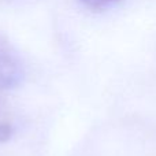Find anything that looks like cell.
Returning a JSON list of instances; mask_svg holds the SVG:
<instances>
[{
    "mask_svg": "<svg viewBox=\"0 0 156 156\" xmlns=\"http://www.w3.org/2000/svg\"><path fill=\"white\" fill-rule=\"evenodd\" d=\"M25 69L18 52L0 36V90H11L23 81Z\"/></svg>",
    "mask_w": 156,
    "mask_h": 156,
    "instance_id": "obj_1",
    "label": "cell"
},
{
    "mask_svg": "<svg viewBox=\"0 0 156 156\" xmlns=\"http://www.w3.org/2000/svg\"><path fill=\"white\" fill-rule=\"evenodd\" d=\"M83 5L92 8V10H103L110 5L115 4V3L121 2V0H80Z\"/></svg>",
    "mask_w": 156,
    "mask_h": 156,
    "instance_id": "obj_2",
    "label": "cell"
},
{
    "mask_svg": "<svg viewBox=\"0 0 156 156\" xmlns=\"http://www.w3.org/2000/svg\"><path fill=\"white\" fill-rule=\"evenodd\" d=\"M11 134H12V126L8 122H0V143L10 140Z\"/></svg>",
    "mask_w": 156,
    "mask_h": 156,
    "instance_id": "obj_3",
    "label": "cell"
}]
</instances>
